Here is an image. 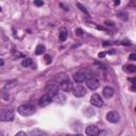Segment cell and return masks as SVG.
<instances>
[{
    "label": "cell",
    "instance_id": "cell-1",
    "mask_svg": "<svg viewBox=\"0 0 136 136\" xmlns=\"http://www.w3.org/2000/svg\"><path fill=\"white\" fill-rule=\"evenodd\" d=\"M35 106L32 105V104H22L20 106H18L17 109V112L19 115L23 116V117H29V116H32L34 113H35Z\"/></svg>",
    "mask_w": 136,
    "mask_h": 136
},
{
    "label": "cell",
    "instance_id": "cell-2",
    "mask_svg": "<svg viewBox=\"0 0 136 136\" xmlns=\"http://www.w3.org/2000/svg\"><path fill=\"white\" fill-rule=\"evenodd\" d=\"M14 119V111L9 107L2 109L0 112V120L1 121H12Z\"/></svg>",
    "mask_w": 136,
    "mask_h": 136
},
{
    "label": "cell",
    "instance_id": "cell-3",
    "mask_svg": "<svg viewBox=\"0 0 136 136\" xmlns=\"http://www.w3.org/2000/svg\"><path fill=\"white\" fill-rule=\"evenodd\" d=\"M86 85L87 87H88L89 89L91 90H96L97 88H99V86H100V82H99V80L97 78H95V77H87L86 79Z\"/></svg>",
    "mask_w": 136,
    "mask_h": 136
},
{
    "label": "cell",
    "instance_id": "cell-4",
    "mask_svg": "<svg viewBox=\"0 0 136 136\" xmlns=\"http://www.w3.org/2000/svg\"><path fill=\"white\" fill-rule=\"evenodd\" d=\"M60 88L64 91H66V93H69V91L73 90V85H72V83H71V81L69 79H65L60 83Z\"/></svg>",
    "mask_w": 136,
    "mask_h": 136
},
{
    "label": "cell",
    "instance_id": "cell-5",
    "mask_svg": "<svg viewBox=\"0 0 136 136\" xmlns=\"http://www.w3.org/2000/svg\"><path fill=\"white\" fill-rule=\"evenodd\" d=\"M90 103H91V104H93L94 106H96V107H102L103 104H104V102H103L102 98L100 97L98 94H94V95L90 97Z\"/></svg>",
    "mask_w": 136,
    "mask_h": 136
},
{
    "label": "cell",
    "instance_id": "cell-6",
    "mask_svg": "<svg viewBox=\"0 0 136 136\" xmlns=\"http://www.w3.org/2000/svg\"><path fill=\"white\" fill-rule=\"evenodd\" d=\"M106 119L109 122H112V123H117L119 122L120 120V116L117 112H109V113L106 114Z\"/></svg>",
    "mask_w": 136,
    "mask_h": 136
},
{
    "label": "cell",
    "instance_id": "cell-7",
    "mask_svg": "<svg viewBox=\"0 0 136 136\" xmlns=\"http://www.w3.org/2000/svg\"><path fill=\"white\" fill-rule=\"evenodd\" d=\"M72 93H73L74 97L81 98V97H84V96L86 95V89H85V87L82 86V85H77V86H75L74 88H73Z\"/></svg>",
    "mask_w": 136,
    "mask_h": 136
},
{
    "label": "cell",
    "instance_id": "cell-8",
    "mask_svg": "<svg viewBox=\"0 0 136 136\" xmlns=\"http://www.w3.org/2000/svg\"><path fill=\"white\" fill-rule=\"evenodd\" d=\"M52 100H53V96H51V95H49V94H45L41 99H39L38 105H39V106H46V105L49 104V103L52 101Z\"/></svg>",
    "mask_w": 136,
    "mask_h": 136
},
{
    "label": "cell",
    "instance_id": "cell-9",
    "mask_svg": "<svg viewBox=\"0 0 136 136\" xmlns=\"http://www.w3.org/2000/svg\"><path fill=\"white\" fill-rule=\"evenodd\" d=\"M46 93L54 97V96L59 93V86L57 85V84H53V83L52 84H48L47 87H46Z\"/></svg>",
    "mask_w": 136,
    "mask_h": 136
},
{
    "label": "cell",
    "instance_id": "cell-10",
    "mask_svg": "<svg viewBox=\"0 0 136 136\" xmlns=\"http://www.w3.org/2000/svg\"><path fill=\"white\" fill-rule=\"evenodd\" d=\"M86 134L88 136H97L99 135V129L96 126H89L88 128H86Z\"/></svg>",
    "mask_w": 136,
    "mask_h": 136
},
{
    "label": "cell",
    "instance_id": "cell-11",
    "mask_svg": "<svg viewBox=\"0 0 136 136\" xmlns=\"http://www.w3.org/2000/svg\"><path fill=\"white\" fill-rule=\"evenodd\" d=\"M86 79H87V77L85 75V73H83V72H77L73 74V80L77 83H83L84 81H86Z\"/></svg>",
    "mask_w": 136,
    "mask_h": 136
},
{
    "label": "cell",
    "instance_id": "cell-12",
    "mask_svg": "<svg viewBox=\"0 0 136 136\" xmlns=\"http://www.w3.org/2000/svg\"><path fill=\"white\" fill-rule=\"evenodd\" d=\"M102 94H103V97H104V98L110 99V98L113 97L114 89L112 88V87H110V86H106V87H104V89H103V93Z\"/></svg>",
    "mask_w": 136,
    "mask_h": 136
},
{
    "label": "cell",
    "instance_id": "cell-13",
    "mask_svg": "<svg viewBox=\"0 0 136 136\" xmlns=\"http://www.w3.org/2000/svg\"><path fill=\"white\" fill-rule=\"evenodd\" d=\"M53 100L55 102H58V103H63V102H65V100H66V97H65V95H63V94H57L53 97Z\"/></svg>",
    "mask_w": 136,
    "mask_h": 136
},
{
    "label": "cell",
    "instance_id": "cell-14",
    "mask_svg": "<svg viewBox=\"0 0 136 136\" xmlns=\"http://www.w3.org/2000/svg\"><path fill=\"white\" fill-rule=\"evenodd\" d=\"M67 37H68V32L66 31V29H61V31H60V36H59V38H60V41L61 42H65L66 39H67Z\"/></svg>",
    "mask_w": 136,
    "mask_h": 136
},
{
    "label": "cell",
    "instance_id": "cell-15",
    "mask_svg": "<svg viewBox=\"0 0 136 136\" xmlns=\"http://www.w3.org/2000/svg\"><path fill=\"white\" fill-rule=\"evenodd\" d=\"M123 70L129 73H135L136 72V65H126V66H123Z\"/></svg>",
    "mask_w": 136,
    "mask_h": 136
},
{
    "label": "cell",
    "instance_id": "cell-16",
    "mask_svg": "<svg viewBox=\"0 0 136 136\" xmlns=\"http://www.w3.org/2000/svg\"><path fill=\"white\" fill-rule=\"evenodd\" d=\"M46 51V47L44 46V45H37L36 47V49H35V53H36L37 55H41L43 54L44 52Z\"/></svg>",
    "mask_w": 136,
    "mask_h": 136
},
{
    "label": "cell",
    "instance_id": "cell-17",
    "mask_svg": "<svg viewBox=\"0 0 136 136\" xmlns=\"http://www.w3.org/2000/svg\"><path fill=\"white\" fill-rule=\"evenodd\" d=\"M29 135H31V136H37V135H46V133H45V132H43V131H41V130L36 129V130L30 131L29 132Z\"/></svg>",
    "mask_w": 136,
    "mask_h": 136
},
{
    "label": "cell",
    "instance_id": "cell-18",
    "mask_svg": "<svg viewBox=\"0 0 136 136\" xmlns=\"http://www.w3.org/2000/svg\"><path fill=\"white\" fill-rule=\"evenodd\" d=\"M21 65H22L23 67H29V66H31V65H32V60L29 59V58H26V59L21 62Z\"/></svg>",
    "mask_w": 136,
    "mask_h": 136
},
{
    "label": "cell",
    "instance_id": "cell-19",
    "mask_svg": "<svg viewBox=\"0 0 136 136\" xmlns=\"http://www.w3.org/2000/svg\"><path fill=\"white\" fill-rule=\"evenodd\" d=\"M118 17L121 19V20L126 21L128 20V18H129V15H128V13H126V12H120V13H118Z\"/></svg>",
    "mask_w": 136,
    "mask_h": 136
},
{
    "label": "cell",
    "instance_id": "cell-20",
    "mask_svg": "<svg viewBox=\"0 0 136 136\" xmlns=\"http://www.w3.org/2000/svg\"><path fill=\"white\" fill-rule=\"evenodd\" d=\"M77 6H78L79 9H80V10H81V11L83 12V13H85L86 15H88V11L86 10V7L84 6L83 4H81V3H79V2H78V3H77Z\"/></svg>",
    "mask_w": 136,
    "mask_h": 136
},
{
    "label": "cell",
    "instance_id": "cell-21",
    "mask_svg": "<svg viewBox=\"0 0 136 136\" xmlns=\"http://www.w3.org/2000/svg\"><path fill=\"white\" fill-rule=\"evenodd\" d=\"M13 57H14V59H16V58H23V54L19 52L18 50H17V51L14 50V51H13Z\"/></svg>",
    "mask_w": 136,
    "mask_h": 136
},
{
    "label": "cell",
    "instance_id": "cell-22",
    "mask_svg": "<svg viewBox=\"0 0 136 136\" xmlns=\"http://www.w3.org/2000/svg\"><path fill=\"white\" fill-rule=\"evenodd\" d=\"M13 84H16V81H15V80H14V81H12V82H10V83L6 84V85L4 86V90H7L9 88H11V87H13V86H14Z\"/></svg>",
    "mask_w": 136,
    "mask_h": 136
},
{
    "label": "cell",
    "instance_id": "cell-23",
    "mask_svg": "<svg viewBox=\"0 0 136 136\" xmlns=\"http://www.w3.org/2000/svg\"><path fill=\"white\" fill-rule=\"evenodd\" d=\"M45 62H46V64H51V62H52V59H51V57L49 54H46L45 55Z\"/></svg>",
    "mask_w": 136,
    "mask_h": 136
},
{
    "label": "cell",
    "instance_id": "cell-24",
    "mask_svg": "<svg viewBox=\"0 0 136 136\" xmlns=\"http://www.w3.org/2000/svg\"><path fill=\"white\" fill-rule=\"evenodd\" d=\"M75 35H78V36H82V35L84 34V31L82 29H80V28H78V29H75Z\"/></svg>",
    "mask_w": 136,
    "mask_h": 136
},
{
    "label": "cell",
    "instance_id": "cell-25",
    "mask_svg": "<svg viewBox=\"0 0 136 136\" xmlns=\"http://www.w3.org/2000/svg\"><path fill=\"white\" fill-rule=\"evenodd\" d=\"M34 4L36 6H43L44 5V1H43V0H34Z\"/></svg>",
    "mask_w": 136,
    "mask_h": 136
},
{
    "label": "cell",
    "instance_id": "cell-26",
    "mask_svg": "<svg viewBox=\"0 0 136 136\" xmlns=\"http://www.w3.org/2000/svg\"><path fill=\"white\" fill-rule=\"evenodd\" d=\"M104 25H105V26H109V27H114V26H115V22L112 21V20H106V21L104 22Z\"/></svg>",
    "mask_w": 136,
    "mask_h": 136
},
{
    "label": "cell",
    "instance_id": "cell-27",
    "mask_svg": "<svg viewBox=\"0 0 136 136\" xmlns=\"http://www.w3.org/2000/svg\"><path fill=\"white\" fill-rule=\"evenodd\" d=\"M129 60H131V61H136V53H131L129 55Z\"/></svg>",
    "mask_w": 136,
    "mask_h": 136
},
{
    "label": "cell",
    "instance_id": "cell-28",
    "mask_svg": "<svg viewBox=\"0 0 136 136\" xmlns=\"http://www.w3.org/2000/svg\"><path fill=\"white\" fill-rule=\"evenodd\" d=\"M130 6L136 7V0H130Z\"/></svg>",
    "mask_w": 136,
    "mask_h": 136
},
{
    "label": "cell",
    "instance_id": "cell-29",
    "mask_svg": "<svg viewBox=\"0 0 136 136\" xmlns=\"http://www.w3.org/2000/svg\"><path fill=\"white\" fill-rule=\"evenodd\" d=\"M106 55V52H100L99 54H98V58L99 59H103Z\"/></svg>",
    "mask_w": 136,
    "mask_h": 136
},
{
    "label": "cell",
    "instance_id": "cell-30",
    "mask_svg": "<svg viewBox=\"0 0 136 136\" xmlns=\"http://www.w3.org/2000/svg\"><path fill=\"white\" fill-rule=\"evenodd\" d=\"M20 135H22V136H27V133H26V132H18V133L15 134V136H20Z\"/></svg>",
    "mask_w": 136,
    "mask_h": 136
},
{
    "label": "cell",
    "instance_id": "cell-31",
    "mask_svg": "<svg viewBox=\"0 0 136 136\" xmlns=\"http://www.w3.org/2000/svg\"><path fill=\"white\" fill-rule=\"evenodd\" d=\"M130 90H132V91H136V83L132 84V86L130 87Z\"/></svg>",
    "mask_w": 136,
    "mask_h": 136
},
{
    "label": "cell",
    "instance_id": "cell-32",
    "mask_svg": "<svg viewBox=\"0 0 136 136\" xmlns=\"http://www.w3.org/2000/svg\"><path fill=\"white\" fill-rule=\"evenodd\" d=\"M121 44H122V45H125V46H127V45H128V46H130V45H131V42H130V41H128V42L125 41V42H122Z\"/></svg>",
    "mask_w": 136,
    "mask_h": 136
},
{
    "label": "cell",
    "instance_id": "cell-33",
    "mask_svg": "<svg viewBox=\"0 0 136 136\" xmlns=\"http://www.w3.org/2000/svg\"><path fill=\"white\" fill-rule=\"evenodd\" d=\"M119 4H120V0H115V1H114V5L117 6V5H119Z\"/></svg>",
    "mask_w": 136,
    "mask_h": 136
},
{
    "label": "cell",
    "instance_id": "cell-34",
    "mask_svg": "<svg viewBox=\"0 0 136 136\" xmlns=\"http://www.w3.org/2000/svg\"><path fill=\"white\" fill-rule=\"evenodd\" d=\"M128 80H129V81L130 82H132V83H136V78H130V79H128Z\"/></svg>",
    "mask_w": 136,
    "mask_h": 136
},
{
    "label": "cell",
    "instance_id": "cell-35",
    "mask_svg": "<svg viewBox=\"0 0 136 136\" xmlns=\"http://www.w3.org/2000/svg\"><path fill=\"white\" fill-rule=\"evenodd\" d=\"M102 45H103V46H104V47H106V46H110V45H112V43H109V42H105V43H103V44H102Z\"/></svg>",
    "mask_w": 136,
    "mask_h": 136
},
{
    "label": "cell",
    "instance_id": "cell-36",
    "mask_svg": "<svg viewBox=\"0 0 136 136\" xmlns=\"http://www.w3.org/2000/svg\"><path fill=\"white\" fill-rule=\"evenodd\" d=\"M60 6H62V7H63V9H64V10H65V11H68V10H69V9H68V7H67V6H65V5H64V4H62V3H61V4H60Z\"/></svg>",
    "mask_w": 136,
    "mask_h": 136
},
{
    "label": "cell",
    "instance_id": "cell-37",
    "mask_svg": "<svg viewBox=\"0 0 136 136\" xmlns=\"http://www.w3.org/2000/svg\"><path fill=\"white\" fill-rule=\"evenodd\" d=\"M115 53V50H110L109 51V54H114Z\"/></svg>",
    "mask_w": 136,
    "mask_h": 136
},
{
    "label": "cell",
    "instance_id": "cell-38",
    "mask_svg": "<svg viewBox=\"0 0 136 136\" xmlns=\"http://www.w3.org/2000/svg\"><path fill=\"white\" fill-rule=\"evenodd\" d=\"M3 64H4L3 63V60H1V61H0V66H3Z\"/></svg>",
    "mask_w": 136,
    "mask_h": 136
},
{
    "label": "cell",
    "instance_id": "cell-39",
    "mask_svg": "<svg viewBox=\"0 0 136 136\" xmlns=\"http://www.w3.org/2000/svg\"><path fill=\"white\" fill-rule=\"evenodd\" d=\"M135 112H136V107H135Z\"/></svg>",
    "mask_w": 136,
    "mask_h": 136
}]
</instances>
